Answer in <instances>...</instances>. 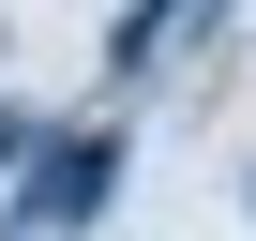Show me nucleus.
<instances>
[{
	"mask_svg": "<svg viewBox=\"0 0 256 241\" xmlns=\"http://www.w3.org/2000/svg\"><path fill=\"white\" fill-rule=\"evenodd\" d=\"M196 30H211V0H136V16L106 30V60H120V76H151V60H166V46H196Z\"/></svg>",
	"mask_w": 256,
	"mask_h": 241,
	"instance_id": "obj_1",
	"label": "nucleus"
},
{
	"mask_svg": "<svg viewBox=\"0 0 256 241\" xmlns=\"http://www.w3.org/2000/svg\"><path fill=\"white\" fill-rule=\"evenodd\" d=\"M90 196H106V136H76V151H60V181H46V196H16V241H46V226H76V211H90Z\"/></svg>",
	"mask_w": 256,
	"mask_h": 241,
	"instance_id": "obj_2",
	"label": "nucleus"
}]
</instances>
